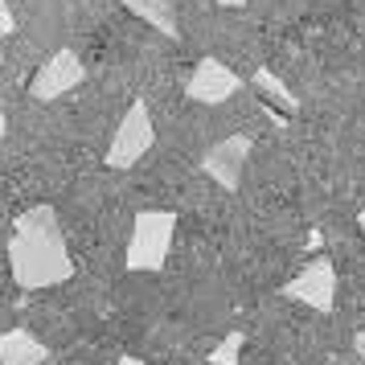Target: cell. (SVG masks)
I'll use <instances>...</instances> for the list:
<instances>
[{
    "mask_svg": "<svg viewBox=\"0 0 365 365\" xmlns=\"http://www.w3.org/2000/svg\"><path fill=\"white\" fill-rule=\"evenodd\" d=\"M9 267L13 279L25 292H41V287H58L74 275V263L62 242V222L53 205H34L29 214L17 217V230L9 238Z\"/></svg>",
    "mask_w": 365,
    "mask_h": 365,
    "instance_id": "obj_1",
    "label": "cell"
},
{
    "mask_svg": "<svg viewBox=\"0 0 365 365\" xmlns=\"http://www.w3.org/2000/svg\"><path fill=\"white\" fill-rule=\"evenodd\" d=\"M177 234V214L173 210H140L128 238V271H160Z\"/></svg>",
    "mask_w": 365,
    "mask_h": 365,
    "instance_id": "obj_2",
    "label": "cell"
},
{
    "mask_svg": "<svg viewBox=\"0 0 365 365\" xmlns=\"http://www.w3.org/2000/svg\"><path fill=\"white\" fill-rule=\"evenodd\" d=\"M156 144V128L144 103H132L128 115L119 119L115 135H111V148H107V168H132L144 152Z\"/></svg>",
    "mask_w": 365,
    "mask_h": 365,
    "instance_id": "obj_3",
    "label": "cell"
},
{
    "mask_svg": "<svg viewBox=\"0 0 365 365\" xmlns=\"http://www.w3.org/2000/svg\"><path fill=\"white\" fill-rule=\"evenodd\" d=\"M283 296L304 304V308H312V312H332V299H336V267L329 259H312L296 279L283 283Z\"/></svg>",
    "mask_w": 365,
    "mask_h": 365,
    "instance_id": "obj_4",
    "label": "cell"
},
{
    "mask_svg": "<svg viewBox=\"0 0 365 365\" xmlns=\"http://www.w3.org/2000/svg\"><path fill=\"white\" fill-rule=\"evenodd\" d=\"M86 78V66L83 58L74 50H58L50 53L46 62H41V70L34 74V83H29V95H34L37 103H50V99H62L66 91H74V86Z\"/></svg>",
    "mask_w": 365,
    "mask_h": 365,
    "instance_id": "obj_5",
    "label": "cell"
},
{
    "mask_svg": "<svg viewBox=\"0 0 365 365\" xmlns=\"http://www.w3.org/2000/svg\"><path fill=\"white\" fill-rule=\"evenodd\" d=\"M250 148H255V144H250V135H226V140H217L214 148L201 156V168H205V177L234 193V189L242 185V168H247Z\"/></svg>",
    "mask_w": 365,
    "mask_h": 365,
    "instance_id": "obj_6",
    "label": "cell"
},
{
    "mask_svg": "<svg viewBox=\"0 0 365 365\" xmlns=\"http://www.w3.org/2000/svg\"><path fill=\"white\" fill-rule=\"evenodd\" d=\"M242 91V78L234 74L226 62H217V58H201L197 66H193V74H189V83H185V95L193 103H226L230 95H238Z\"/></svg>",
    "mask_w": 365,
    "mask_h": 365,
    "instance_id": "obj_7",
    "label": "cell"
},
{
    "mask_svg": "<svg viewBox=\"0 0 365 365\" xmlns=\"http://www.w3.org/2000/svg\"><path fill=\"white\" fill-rule=\"evenodd\" d=\"M46 361H50V349L25 329L0 332V365H46Z\"/></svg>",
    "mask_w": 365,
    "mask_h": 365,
    "instance_id": "obj_8",
    "label": "cell"
},
{
    "mask_svg": "<svg viewBox=\"0 0 365 365\" xmlns=\"http://www.w3.org/2000/svg\"><path fill=\"white\" fill-rule=\"evenodd\" d=\"M128 13L152 25V29H160L165 37H181V25H177V13H173V4L168 0H119Z\"/></svg>",
    "mask_w": 365,
    "mask_h": 365,
    "instance_id": "obj_9",
    "label": "cell"
},
{
    "mask_svg": "<svg viewBox=\"0 0 365 365\" xmlns=\"http://www.w3.org/2000/svg\"><path fill=\"white\" fill-rule=\"evenodd\" d=\"M250 86H255L271 107H279V111H287V115H296L299 111V99L292 95V86L283 83L275 70H255V74H250Z\"/></svg>",
    "mask_w": 365,
    "mask_h": 365,
    "instance_id": "obj_10",
    "label": "cell"
},
{
    "mask_svg": "<svg viewBox=\"0 0 365 365\" xmlns=\"http://www.w3.org/2000/svg\"><path fill=\"white\" fill-rule=\"evenodd\" d=\"M242 345H247V332H226V341L210 353V365H238Z\"/></svg>",
    "mask_w": 365,
    "mask_h": 365,
    "instance_id": "obj_11",
    "label": "cell"
},
{
    "mask_svg": "<svg viewBox=\"0 0 365 365\" xmlns=\"http://www.w3.org/2000/svg\"><path fill=\"white\" fill-rule=\"evenodd\" d=\"M13 29H17V17H13V9L0 0V37H9Z\"/></svg>",
    "mask_w": 365,
    "mask_h": 365,
    "instance_id": "obj_12",
    "label": "cell"
},
{
    "mask_svg": "<svg viewBox=\"0 0 365 365\" xmlns=\"http://www.w3.org/2000/svg\"><path fill=\"white\" fill-rule=\"evenodd\" d=\"M353 349H357V357H365V329L353 336Z\"/></svg>",
    "mask_w": 365,
    "mask_h": 365,
    "instance_id": "obj_13",
    "label": "cell"
},
{
    "mask_svg": "<svg viewBox=\"0 0 365 365\" xmlns=\"http://www.w3.org/2000/svg\"><path fill=\"white\" fill-rule=\"evenodd\" d=\"M217 4H222V9H242L247 0H217Z\"/></svg>",
    "mask_w": 365,
    "mask_h": 365,
    "instance_id": "obj_14",
    "label": "cell"
},
{
    "mask_svg": "<svg viewBox=\"0 0 365 365\" xmlns=\"http://www.w3.org/2000/svg\"><path fill=\"white\" fill-rule=\"evenodd\" d=\"M119 365H144L140 357H119Z\"/></svg>",
    "mask_w": 365,
    "mask_h": 365,
    "instance_id": "obj_15",
    "label": "cell"
},
{
    "mask_svg": "<svg viewBox=\"0 0 365 365\" xmlns=\"http://www.w3.org/2000/svg\"><path fill=\"white\" fill-rule=\"evenodd\" d=\"M9 132V119H4V111H0V135Z\"/></svg>",
    "mask_w": 365,
    "mask_h": 365,
    "instance_id": "obj_16",
    "label": "cell"
},
{
    "mask_svg": "<svg viewBox=\"0 0 365 365\" xmlns=\"http://www.w3.org/2000/svg\"><path fill=\"white\" fill-rule=\"evenodd\" d=\"M357 226H361V234H365V205H361V214H357Z\"/></svg>",
    "mask_w": 365,
    "mask_h": 365,
    "instance_id": "obj_17",
    "label": "cell"
}]
</instances>
